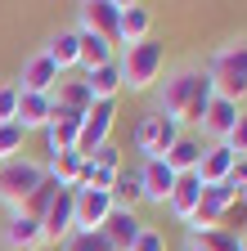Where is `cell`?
Returning <instances> with one entry per match:
<instances>
[{"instance_id":"cell-1","label":"cell","mask_w":247,"mask_h":251,"mask_svg":"<svg viewBox=\"0 0 247 251\" xmlns=\"http://www.w3.org/2000/svg\"><path fill=\"white\" fill-rule=\"evenodd\" d=\"M158 90V112L180 121V126H198L207 103L216 99V90H211V76L202 63H184V68H175L166 81L153 85Z\"/></svg>"},{"instance_id":"cell-2","label":"cell","mask_w":247,"mask_h":251,"mask_svg":"<svg viewBox=\"0 0 247 251\" xmlns=\"http://www.w3.org/2000/svg\"><path fill=\"white\" fill-rule=\"evenodd\" d=\"M162 68H166V45L162 41H139V45H126L117 54V72H121V94H148L153 85L162 81Z\"/></svg>"},{"instance_id":"cell-3","label":"cell","mask_w":247,"mask_h":251,"mask_svg":"<svg viewBox=\"0 0 247 251\" xmlns=\"http://www.w3.org/2000/svg\"><path fill=\"white\" fill-rule=\"evenodd\" d=\"M207 76H211V90L220 94V99H229V103H238L243 108V99H247V41H229V45H220L207 63Z\"/></svg>"},{"instance_id":"cell-4","label":"cell","mask_w":247,"mask_h":251,"mask_svg":"<svg viewBox=\"0 0 247 251\" xmlns=\"http://www.w3.org/2000/svg\"><path fill=\"white\" fill-rule=\"evenodd\" d=\"M45 179V166L32 157H14V162H0V202L9 211H23V202L36 193V184Z\"/></svg>"},{"instance_id":"cell-5","label":"cell","mask_w":247,"mask_h":251,"mask_svg":"<svg viewBox=\"0 0 247 251\" xmlns=\"http://www.w3.org/2000/svg\"><path fill=\"white\" fill-rule=\"evenodd\" d=\"M184 135V126L162 117V112H148L139 126H135V152L144 157V162H153V157H166L175 148V139Z\"/></svg>"},{"instance_id":"cell-6","label":"cell","mask_w":247,"mask_h":251,"mask_svg":"<svg viewBox=\"0 0 247 251\" xmlns=\"http://www.w3.org/2000/svg\"><path fill=\"white\" fill-rule=\"evenodd\" d=\"M112 126H117V99H99L95 108L85 112V121H81V135H77V152H81V157H90L95 148L112 144Z\"/></svg>"},{"instance_id":"cell-7","label":"cell","mask_w":247,"mask_h":251,"mask_svg":"<svg viewBox=\"0 0 247 251\" xmlns=\"http://www.w3.org/2000/svg\"><path fill=\"white\" fill-rule=\"evenodd\" d=\"M121 5L126 0H85V5H77V31H90V36H104V41L117 45Z\"/></svg>"},{"instance_id":"cell-8","label":"cell","mask_w":247,"mask_h":251,"mask_svg":"<svg viewBox=\"0 0 247 251\" xmlns=\"http://www.w3.org/2000/svg\"><path fill=\"white\" fill-rule=\"evenodd\" d=\"M72 229H77V188H58V198H54L50 211L41 215V238L58 247Z\"/></svg>"},{"instance_id":"cell-9","label":"cell","mask_w":247,"mask_h":251,"mask_svg":"<svg viewBox=\"0 0 247 251\" xmlns=\"http://www.w3.org/2000/svg\"><path fill=\"white\" fill-rule=\"evenodd\" d=\"M112 193H104V188H77V229L81 233H95L104 229V220L112 215ZM72 229V233H77Z\"/></svg>"},{"instance_id":"cell-10","label":"cell","mask_w":247,"mask_h":251,"mask_svg":"<svg viewBox=\"0 0 247 251\" xmlns=\"http://www.w3.org/2000/svg\"><path fill=\"white\" fill-rule=\"evenodd\" d=\"M58 81H63V72H58L54 63L36 50L32 58L23 63V76H18L14 85H18V94H54V85H58Z\"/></svg>"},{"instance_id":"cell-11","label":"cell","mask_w":247,"mask_h":251,"mask_svg":"<svg viewBox=\"0 0 247 251\" xmlns=\"http://www.w3.org/2000/svg\"><path fill=\"white\" fill-rule=\"evenodd\" d=\"M81 112H68V108H54L50 112V126H45V144H50V157L58 152H72L77 148V135H81Z\"/></svg>"},{"instance_id":"cell-12","label":"cell","mask_w":247,"mask_h":251,"mask_svg":"<svg viewBox=\"0 0 247 251\" xmlns=\"http://www.w3.org/2000/svg\"><path fill=\"white\" fill-rule=\"evenodd\" d=\"M198 202H202V179H198V175H175L171 193H166V211H171V220L189 225L193 211H198Z\"/></svg>"},{"instance_id":"cell-13","label":"cell","mask_w":247,"mask_h":251,"mask_svg":"<svg viewBox=\"0 0 247 251\" xmlns=\"http://www.w3.org/2000/svg\"><path fill=\"white\" fill-rule=\"evenodd\" d=\"M0 242H5V251H36V247H45V238H41V220L14 211V215L5 220V229H0Z\"/></svg>"},{"instance_id":"cell-14","label":"cell","mask_w":247,"mask_h":251,"mask_svg":"<svg viewBox=\"0 0 247 251\" xmlns=\"http://www.w3.org/2000/svg\"><path fill=\"white\" fill-rule=\"evenodd\" d=\"M243 117V108L238 103H229V99H220V94H216V99L207 103V112H202V135H207V144H225V135L234 130V121Z\"/></svg>"},{"instance_id":"cell-15","label":"cell","mask_w":247,"mask_h":251,"mask_svg":"<svg viewBox=\"0 0 247 251\" xmlns=\"http://www.w3.org/2000/svg\"><path fill=\"white\" fill-rule=\"evenodd\" d=\"M171 184H175V171L162 162V157H153V162H144V166H139V193H144V202L166 206Z\"/></svg>"},{"instance_id":"cell-16","label":"cell","mask_w":247,"mask_h":251,"mask_svg":"<svg viewBox=\"0 0 247 251\" xmlns=\"http://www.w3.org/2000/svg\"><path fill=\"white\" fill-rule=\"evenodd\" d=\"M153 36V9L148 5H121V23H117V45H139Z\"/></svg>"},{"instance_id":"cell-17","label":"cell","mask_w":247,"mask_h":251,"mask_svg":"<svg viewBox=\"0 0 247 251\" xmlns=\"http://www.w3.org/2000/svg\"><path fill=\"white\" fill-rule=\"evenodd\" d=\"M41 54H45L54 68L63 72V76H68V68H77V63H81V36H77V27L54 31V36L45 41V50H41Z\"/></svg>"},{"instance_id":"cell-18","label":"cell","mask_w":247,"mask_h":251,"mask_svg":"<svg viewBox=\"0 0 247 251\" xmlns=\"http://www.w3.org/2000/svg\"><path fill=\"white\" fill-rule=\"evenodd\" d=\"M234 162H238V157L225 148V144H207L202 148V162H198V179H202V188H211V184H225L229 179V171H234Z\"/></svg>"},{"instance_id":"cell-19","label":"cell","mask_w":247,"mask_h":251,"mask_svg":"<svg viewBox=\"0 0 247 251\" xmlns=\"http://www.w3.org/2000/svg\"><path fill=\"white\" fill-rule=\"evenodd\" d=\"M139 229H144V220H139L135 211H121V206H117V211L104 220V229H99V233L112 242V251H126V247L139 238Z\"/></svg>"},{"instance_id":"cell-20","label":"cell","mask_w":247,"mask_h":251,"mask_svg":"<svg viewBox=\"0 0 247 251\" xmlns=\"http://www.w3.org/2000/svg\"><path fill=\"white\" fill-rule=\"evenodd\" d=\"M50 112H54L50 94H18V112H14V121L23 126L27 135H32V130H45V126H50Z\"/></svg>"},{"instance_id":"cell-21","label":"cell","mask_w":247,"mask_h":251,"mask_svg":"<svg viewBox=\"0 0 247 251\" xmlns=\"http://www.w3.org/2000/svg\"><path fill=\"white\" fill-rule=\"evenodd\" d=\"M202 148H207L202 139H193V135H180V139H175V148L162 157V162H166L175 175H193V171H198V162H202Z\"/></svg>"},{"instance_id":"cell-22","label":"cell","mask_w":247,"mask_h":251,"mask_svg":"<svg viewBox=\"0 0 247 251\" xmlns=\"http://www.w3.org/2000/svg\"><path fill=\"white\" fill-rule=\"evenodd\" d=\"M77 36H81V63H77V68L95 72V68H108V63H117V45H112V41L90 36V31H77Z\"/></svg>"},{"instance_id":"cell-23","label":"cell","mask_w":247,"mask_h":251,"mask_svg":"<svg viewBox=\"0 0 247 251\" xmlns=\"http://www.w3.org/2000/svg\"><path fill=\"white\" fill-rule=\"evenodd\" d=\"M50 103H54V108H68V112H81V117L95 108V99H90V90H85V81H68V76L54 85Z\"/></svg>"},{"instance_id":"cell-24","label":"cell","mask_w":247,"mask_h":251,"mask_svg":"<svg viewBox=\"0 0 247 251\" xmlns=\"http://www.w3.org/2000/svg\"><path fill=\"white\" fill-rule=\"evenodd\" d=\"M112 206H121V211H135L139 202H144V193H139V171H126L121 166L117 175H112Z\"/></svg>"},{"instance_id":"cell-25","label":"cell","mask_w":247,"mask_h":251,"mask_svg":"<svg viewBox=\"0 0 247 251\" xmlns=\"http://www.w3.org/2000/svg\"><path fill=\"white\" fill-rule=\"evenodd\" d=\"M81 81H85V90H90V99H95V103H99V99H117V94H121V72H117V63L85 72Z\"/></svg>"},{"instance_id":"cell-26","label":"cell","mask_w":247,"mask_h":251,"mask_svg":"<svg viewBox=\"0 0 247 251\" xmlns=\"http://www.w3.org/2000/svg\"><path fill=\"white\" fill-rule=\"evenodd\" d=\"M189 242L193 247H202V251H243V233L238 229H202V233H189Z\"/></svg>"},{"instance_id":"cell-27","label":"cell","mask_w":247,"mask_h":251,"mask_svg":"<svg viewBox=\"0 0 247 251\" xmlns=\"http://www.w3.org/2000/svg\"><path fill=\"white\" fill-rule=\"evenodd\" d=\"M81 166H85V157L72 148V152H58V157H50V166H45V175H54L63 188H72L77 184V175H81Z\"/></svg>"},{"instance_id":"cell-28","label":"cell","mask_w":247,"mask_h":251,"mask_svg":"<svg viewBox=\"0 0 247 251\" xmlns=\"http://www.w3.org/2000/svg\"><path fill=\"white\" fill-rule=\"evenodd\" d=\"M58 188H63V184H58L54 175H45V179L36 184V193H32V198H27V202H23V215H32V220H41V215L50 211V202L58 198Z\"/></svg>"},{"instance_id":"cell-29","label":"cell","mask_w":247,"mask_h":251,"mask_svg":"<svg viewBox=\"0 0 247 251\" xmlns=\"http://www.w3.org/2000/svg\"><path fill=\"white\" fill-rule=\"evenodd\" d=\"M23 139H27V130H23L18 121H5V126H0V162L23 157Z\"/></svg>"},{"instance_id":"cell-30","label":"cell","mask_w":247,"mask_h":251,"mask_svg":"<svg viewBox=\"0 0 247 251\" xmlns=\"http://www.w3.org/2000/svg\"><path fill=\"white\" fill-rule=\"evenodd\" d=\"M58 251H112V242H108L99 229H95V233H81V229H77V233H68L63 242H58Z\"/></svg>"},{"instance_id":"cell-31","label":"cell","mask_w":247,"mask_h":251,"mask_svg":"<svg viewBox=\"0 0 247 251\" xmlns=\"http://www.w3.org/2000/svg\"><path fill=\"white\" fill-rule=\"evenodd\" d=\"M85 162H90V166H99V171H108V175H117V171H121V148H117V144H104V148L90 152Z\"/></svg>"},{"instance_id":"cell-32","label":"cell","mask_w":247,"mask_h":251,"mask_svg":"<svg viewBox=\"0 0 247 251\" xmlns=\"http://www.w3.org/2000/svg\"><path fill=\"white\" fill-rule=\"evenodd\" d=\"M225 148H229L234 157H247V108H243V117L234 121V130L225 135Z\"/></svg>"},{"instance_id":"cell-33","label":"cell","mask_w":247,"mask_h":251,"mask_svg":"<svg viewBox=\"0 0 247 251\" xmlns=\"http://www.w3.org/2000/svg\"><path fill=\"white\" fill-rule=\"evenodd\" d=\"M14 112H18V85L14 81H0V126L14 121Z\"/></svg>"},{"instance_id":"cell-34","label":"cell","mask_w":247,"mask_h":251,"mask_svg":"<svg viewBox=\"0 0 247 251\" xmlns=\"http://www.w3.org/2000/svg\"><path fill=\"white\" fill-rule=\"evenodd\" d=\"M126 251H166V238L153 229V225H144V229H139V238H135Z\"/></svg>"},{"instance_id":"cell-35","label":"cell","mask_w":247,"mask_h":251,"mask_svg":"<svg viewBox=\"0 0 247 251\" xmlns=\"http://www.w3.org/2000/svg\"><path fill=\"white\" fill-rule=\"evenodd\" d=\"M229 188H234V193L247 202V157H238V162H234V171H229V179H225Z\"/></svg>"},{"instance_id":"cell-36","label":"cell","mask_w":247,"mask_h":251,"mask_svg":"<svg viewBox=\"0 0 247 251\" xmlns=\"http://www.w3.org/2000/svg\"><path fill=\"white\" fill-rule=\"evenodd\" d=\"M184 251H202V247H193V242H184Z\"/></svg>"},{"instance_id":"cell-37","label":"cell","mask_w":247,"mask_h":251,"mask_svg":"<svg viewBox=\"0 0 247 251\" xmlns=\"http://www.w3.org/2000/svg\"><path fill=\"white\" fill-rule=\"evenodd\" d=\"M243 251H247V233H243Z\"/></svg>"}]
</instances>
